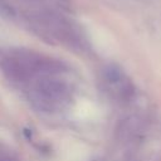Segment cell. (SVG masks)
<instances>
[{"label": "cell", "instance_id": "277c9868", "mask_svg": "<svg viewBox=\"0 0 161 161\" xmlns=\"http://www.w3.org/2000/svg\"><path fill=\"white\" fill-rule=\"evenodd\" d=\"M0 161H9V160H4V158H0Z\"/></svg>", "mask_w": 161, "mask_h": 161}, {"label": "cell", "instance_id": "6da1fadb", "mask_svg": "<svg viewBox=\"0 0 161 161\" xmlns=\"http://www.w3.org/2000/svg\"><path fill=\"white\" fill-rule=\"evenodd\" d=\"M0 70L8 80L16 84H29L44 74L63 73L60 62L24 48L0 50Z\"/></svg>", "mask_w": 161, "mask_h": 161}, {"label": "cell", "instance_id": "7a4b0ae2", "mask_svg": "<svg viewBox=\"0 0 161 161\" xmlns=\"http://www.w3.org/2000/svg\"><path fill=\"white\" fill-rule=\"evenodd\" d=\"M60 74H44L28 84L29 99L38 111L57 113L69 104L72 89Z\"/></svg>", "mask_w": 161, "mask_h": 161}, {"label": "cell", "instance_id": "3957f363", "mask_svg": "<svg viewBox=\"0 0 161 161\" xmlns=\"http://www.w3.org/2000/svg\"><path fill=\"white\" fill-rule=\"evenodd\" d=\"M103 82L107 91L118 101H130L135 94L133 83L118 65L109 64L104 68Z\"/></svg>", "mask_w": 161, "mask_h": 161}]
</instances>
